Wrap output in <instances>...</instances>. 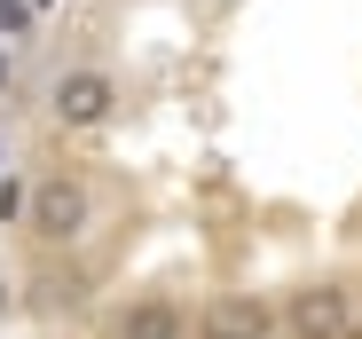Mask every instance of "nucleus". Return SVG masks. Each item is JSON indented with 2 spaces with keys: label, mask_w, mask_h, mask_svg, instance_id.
I'll return each mask as SVG.
<instances>
[{
  "label": "nucleus",
  "mask_w": 362,
  "mask_h": 339,
  "mask_svg": "<svg viewBox=\"0 0 362 339\" xmlns=\"http://www.w3.org/2000/svg\"><path fill=\"white\" fill-rule=\"evenodd\" d=\"M205 339H268V308L260 300H228V308H213Z\"/></svg>",
  "instance_id": "39448f33"
},
{
  "label": "nucleus",
  "mask_w": 362,
  "mask_h": 339,
  "mask_svg": "<svg viewBox=\"0 0 362 339\" xmlns=\"http://www.w3.org/2000/svg\"><path fill=\"white\" fill-rule=\"evenodd\" d=\"M87 221H95L87 182H71V174H47V182L32 190V229H40L47 245H71V237H87Z\"/></svg>",
  "instance_id": "f257e3e1"
},
{
  "label": "nucleus",
  "mask_w": 362,
  "mask_h": 339,
  "mask_svg": "<svg viewBox=\"0 0 362 339\" xmlns=\"http://www.w3.org/2000/svg\"><path fill=\"white\" fill-rule=\"evenodd\" d=\"M0 87H8V55H0Z\"/></svg>",
  "instance_id": "423d86ee"
},
{
  "label": "nucleus",
  "mask_w": 362,
  "mask_h": 339,
  "mask_svg": "<svg viewBox=\"0 0 362 339\" xmlns=\"http://www.w3.org/2000/svg\"><path fill=\"white\" fill-rule=\"evenodd\" d=\"M291 331L299 339H346V292H331V285L308 292V300L291 308Z\"/></svg>",
  "instance_id": "7ed1b4c3"
},
{
  "label": "nucleus",
  "mask_w": 362,
  "mask_h": 339,
  "mask_svg": "<svg viewBox=\"0 0 362 339\" xmlns=\"http://www.w3.org/2000/svg\"><path fill=\"white\" fill-rule=\"evenodd\" d=\"M110 103H118L110 71H71V79H55V103H47V110H55L64 127H103Z\"/></svg>",
  "instance_id": "f03ea898"
},
{
  "label": "nucleus",
  "mask_w": 362,
  "mask_h": 339,
  "mask_svg": "<svg viewBox=\"0 0 362 339\" xmlns=\"http://www.w3.org/2000/svg\"><path fill=\"white\" fill-rule=\"evenodd\" d=\"M118 339H181V308L173 300H134L118 316Z\"/></svg>",
  "instance_id": "20e7f679"
}]
</instances>
